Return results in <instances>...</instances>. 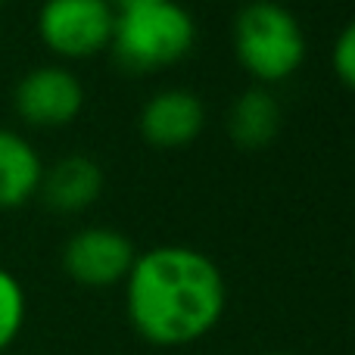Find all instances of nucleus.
<instances>
[{
    "mask_svg": "<svg viewBox=\"0 0 355 355\" xmlns=\"http://www.w3.org/2000/svg\"><path fill=\"white\" fill-rule=\"evenodd\" d=\"M225 306L221 268L193 246H153L135 259L125 277V315L150 346L178 349L209 337Z\"/></svg>",
    "mask_w": 355,
    "mask_h": 355,
    "instance_id": "obj_1",
    "label": "nucleus"
},
{
    "mask_svg": "<svg viewBox=\"0 0 355 355\" xmlns=\"http://www.w3.org/2000/svg\"><path fill=\"white\" fill-rule=\"evenodd\" d=\"M112 53L131 72H156L181 62L196 44V22L178 0H153L116 10Z\"/></svg>",
    "mask_w": 355,
    "mask_h": 355,
    "instance_id": "obj_2",
    "label": "nucleus"
},
{
    "mask_svg": "<svg viewBox=\"0 0 355 355\" xmlns=\"http://www.w3.org/2000/svg\"><path fill=\"white\" fill-rule=\"evenodd\" d=\"M234 53L252 78L284 81L306 60V31L287 6L252 0L234 19Z\"/></svg>",
    "mask_w": 355,
    "mask_h": 355,
    "instance_id": "obj_3",
    "label": "nucleus"
},
{
    "mask_svg": "<svg viewBox=\"0 0 355 355\" xmlns=\"http://www.w3.org/2000/svg\"><path fill=\"white\" fill-rule=\"evenodd\" d=\"M112 0H44L37 10L41 41L66 60H85L106 50L112 41Z\"/></svg>",
    "mask_w": 355,
    "mask_h": 355,
    "instance_id": "obj_4",
    "label": "nucleus"
},
{
    "mask_svg": "<svg viewBox=\"0 0 355 355\" xmlns=\"http://www.w3.org/2000/svg\"><path fill=\"white\" fill-rule=\"evenodd\" d=\"M137 252L128 234L116 227H81L62 246V268L81 287H112L128 277Z\"/></svg>",
    "mask_w": 355,
    "mask_h": 355,
    "instance_id": "obj_5",
    "label": "nucleus"
},
{
    "mask_svg": "<svg viewBox=\"0 0 355 355\" xmlns=\"http://www.w3.org/2000/svg\"><path fill=\"white\" fill-rule=\"evenodd\" d=\"M19 119L35 128H62L75 122L85 106V85L62 66H35L12 91Z\"/></svg>",
    "mask_w": 355,
    "mask_h": 355,
    "instance_id": "obj_6",
    "label": "nucleus"
},
{
    "mask_svg": "<svg viewBox=\"0 0 355 355\" xmlns=\"http://www.w3.org/2000/svg\"><path fill=\"white\" fill-rule=\"evenodd\" d=\"M206 125V106L187 87H166L144 103L137 128L156 150H181L200 137Z\"/></svg>",
    "mask_w": 355,
    "mask_h": 355,
    "instance_id": "obj_7",
    "label": "nucleus"
},
{
    "mask_svg": "<svg viewBox=\"0 0 355 355\" xmlns=\"http://www.w3.org/2000/svg\"><path fill=\"white\" fill-rule=\"evenodd\" d=\"M37 193L53 212H81L103 193V168L91 156H62L44 168Z\"/></svg>",
    "mask_w": 355,
    "mask_h": 355,
    "instance_id": "obj_8",
    "label": "nucleus"
},
{
    "mask_svg": "<svg viewBox=\"0 0 355 355\" xmlns=\"http://www.w3.org/2000/svg\"><path fill=\"white\" fill-rule=\"evenodd\" d=\"M44 162L19 131L0 128V209H16L37 193Z\"/></svg>",
    "mask_w": 355,
    "mask_h": 355,
    "instance_id": "obj_9",
    "label": "nucleus"
},
{
    "mask_svg": "<svg viewBox=\"0 0 355 355\" xmlns=\"http://www.w3.org/2000/svg\"><path fill=\"white\" fill-rule=\"evenodd\" d=\"M281 131V103L265 87L243 91L227 110V135L240 150H262Z\"/></svg>",
    "mask_w": 355,
    "mask_h": 355,
    "instance_id": "obj_10",
    "label": "nucleus"
},
{
    "mask_svg": "<svg viewBox=\"0 0 355 355\" xmlns=\"http://www.w3.org/2000/svg\"><path fill=\"white\" fill-rule=\"evenodd\" d=\"M25 290L12 271L0 268V352L22 334L25 324Z\"/></svg>",
    "mask_w": 355,
    "mask_h": 355,
    "instance_id": "obj_11",
    "label": "nucleus"
},
{
    "mask_svg": "<svg viewBox=\"0 0 355 355\" xmlns=\"http://www.w3.org/2000/svg\"><path fill=\"white\" fill-rule=\"evenodd\" d=\"M331 60H334V72L340 75V81L355 91V19L337 35Z\"/></svg>",
    "mask_w": 355,
    "mask_h": 355,
    "instance_id": "obj_12",
    "label": "nucleus"
},
{
    "mask_svg": "<svg viewBox=\"0 0 355 355\" xmlns=\"http://www.w3.org/2000/svg\"><path fill=\"white\" fill-rule=\"evenodd\" d=\"M112 3L122 10V6H137V3H153V0H112Z\"/></svg>",
    "mask_w": 355,
    "mask_h": 355,
    "instance_id": "obj_13",
    "label": "nucleus"
},
{
    "mask_svg": "<svg viewBox=\"0 0 355 355\" xmlns=\"http://www.w3.org/2000/svg\"><path fill=\"white\" fill-rule=\"evenodd\" d=\"M265 355H290V352H265Z\"/></svg>",
    "mask_w": 355,
    "mask_h": 355,
    "instance_id": "obj_14",
    "label": "nucleus"
},
{
    "mask_svg": "<svg viewBox=\"0 0 355 355\" xmlns=\"http://www.w3.org/2000/svg\"><path fill=\"white\" fill-rule=\"evenodd\" d=\"M3 3H6V0H0V10H3Z\"/></svg>",
    "mask_w": 355,
    "mask_h": 355,
    "instance_id": "obj_15",
    "label": "nucleus"
}]
</instances>
